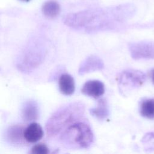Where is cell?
<instances>
[{
  "label": "cell",
  "instance_id": "1",
  "mask_svg": "<svg viewBox=\"0 0 154 154\" xmlns=\"http://www.w3.org/2000/svg\"><path fill=\"white\" fill-rule=\"evenodd\" d=\"M85 111L84 105L75 102L64 105L55 111L48 119L46 130L49 137L61 134L70 125L80 120Z\"/></svg>",
  "mask_w": 154,
  "mask_h": 154
},
{
  "label": "cell",
  "instance_id": "2",
  "mask_svg": "<svg viewBox=\"0 0 154 154\" xmlns=\"http://www.w3.org/2000/svg\"><path fill=\"white\" fill-rule=\"evenodd\" d=\"M60 139L67 147L85 149L93 143L94 135L90 126L85 122L79 120L65 129L61 133Z\"/></svg>",
  "mask_w": 154,
  "mask_h": 154
},
{
  "label": "cell",
  "instance_id": "3",
  "mask_svg": "<svg viewBox=\"0 0 154 154\" xmlns=\"http://www.w3.org/2000/svg\"><path fill=\"white\" fill-rule=\"evenodd\" d=\"M46 54V47L42 41H31L19 54L17 67L22 72H30L42 63Z\"/></svg>",
  "mask_w": 154,
  "mask_h": 154
},
{
  "label": "cell",
  "instance_id": "4",
  "mask_svg": "<svg viewBox=\"0 0 154 154\" xmlns=\"http://www.w3.org/2000/svg\"><path fill=\"white\" fill-rule=\"evenodd\" d=\"M144 80V75L137 70H126L119 77L118 82L123 87H135L141 85Z\"/></svg>",
  "mask_w": 154,
  "mask_h": 154
},
{
  "label": "cell",
  "instance_id": "5",
  "mask_svg": "<svg viewBox=\"0 0 154 154\" xmlns=\"http://www.w3.org/2000/svg\"><path fill=\"white\" fill-rule=\"evenodd\" d=\"M129 51L135 59L154 57V45L151 43H135L129 45Z\"/></svg>",
  "mask_w": 154,
  "mask_h": 154
},
{
  "label": "cell",
  "instance_id": "6",
  "mask_svg": "<svg viewBox=\"0 0 154 154\" xmlns=\"http://www.w3.org/2000/svg\"><path fill=\"white\" fill-rule=\"evenodd\" d=\"M104 67V63L102 60L96 55H90L83 60L78 69L79 75L93 72L96 70H100Z\"/></svg>",
  "mask_w": 154,
  "mask_h": 154
},
{
  "label": "cell",
  "instance_id": "7",
  "mask_svg": "<svg viewBox=\"0 0 154 154\" xmlns=\"http://www.w3.org/2000/svg\"><path fill=\"white\" fill-rule=\"evenodd\" d=\"M81 92L89 97L99 98L105 92L104 84L98 80H90L86 82L81 89Z\"/></svg>",
  "mask_w": 154,
  "mask_h": 154
},
{
  "label": "cell",
  "instance_id": "8",
  "mask_svg": "<svg viewBox=\"0 0 154 154\" xmlns=\"http://www.w3.org/2000/svg\"><path fill=\"white\" fill-rule=\"evenodd\" d=\"M25 128L21 125L10 126L6 131L7 140L13 144H22L26 141L24 137Z\"/></svg>",
  "mask_w": 154,
  "mask_h": 154
},
{
  "label": "cell",
  "instance_id": "9",
  "mask_svg": "<svg viewBox=\"0 0 154 154\" xmlns=\"http://www.w3.org/2000/svg\"><path fill=\"white\" fill-rule=\"evenodd\" d=\"M43 136V131L41 126L35 122L30 123L24 130V137L28 143H35Z\"/></svg>",
  "mask_w": 154,
  "mask_h": 154
},
{
  "label": "cell",
  "instance_id": "10",
  "mask_svg": "<svg viewBox=\"0 0 154 154\" xmlns=\"http://www.w3.org/2000/svg\"><path fill=\"white\" fill-rule=\"evenodd\" d=\"M22 117L26 122H31L38 119L39 115L37 103L34 100H29L25 103L22 109Z\"/></svg>",
  "mask_w": 154,
  "mask_h": 154
},
{
  "label": "cell",
  "instance_id": "11",
  "mask_svg": "<svg viewBox=\"0 0 154 154\" xmlns=\"http://www.w3.org/2000/svg\"><path fill=\"white\" fill-rule=\"evenodd\" d=\"M58 84L60 91L64 95L70 96L75 91V81L73 77L69 74L61 75L59 79Z\"/></svg>",
  "mask_w": 154,
  "mask_h": 154
},
{
  "label": "cell",
  "instance_id": "12",
  "mask_svg": "<svg viewBox=\"0 0 154 154\" xmlns=\"http://www.w3.org/2000/svg\"><path fill=\"white\" fill-rule=\"evenodd\" d=\"M90 114L99 120H104L109 115L107 102L105 99H100L96 107L90 110Z\"/></svg>",
  "mask_w": 154,
  "mask_h": 154
},
{
  "label": "cell",
  "instance_id": "13",
  "mask_svg": "<svg viewBox=\"0 0 154 154\" xmlns=\"http://www.w3.org/2000/svg\"><path fill=\"white\" fill-rule=\"evenodd\" d=\"M60 7L58 2L55 1H48L42 6V11L44 15L49 18L55 17L60 13Z\"/></svg>",
  "mask_w": 154,
  "mask_h": 154
},
{
  "label": "cell",
  "instance_id": "14",
  "mask_svg": "<svg viewBox=\"0 0 154 154\" xmlns=\"http://www.w3.org/2000/svg\"><path fill=\"white\" fill-rule=\"evenodd\" d=\"M141 114L148 119H154V99L144 100L140 106Z\"/></svg>",
  "mask_w": 154,
  "mask_h": 154
},
{
  "label": "cell",
  "instance_id": "15",
  "mask_svg": "<svg viewBox=\"0 0 154 154\" xmlns=\"http://www.w3.org/2000/svg\"><path fill=\"white\" fill-rule=\"evenodd\" d=\"M49 152L48 147L45 144H37L32 147L31 150V153L46 154Z\"/></svg>",
  "mask_w": 154,
  "mask_h": 154
},
{
  "label": "cell",
  "instance_id": "16",
  "mask_svg": "<svg viewBox=\"0 0 154 154\" xmlns=\"http://www.w3.org/2000/svg\"><path fill=\"white\" fill-rule=\"evenodd\" d=\"M152 81L154 84V70H153L152 73Z\"/></svg>",
  "mask_w": 154,
  "mask_h": 154
},
{
  "label": "cell",
  "instance_id": "17",
  "mask_svg": "<svg viewBox=\"0 0 154 154\" xmlns=\"http://www.w3.org/2000/svg\"><path fill=\"white\" fill-rule=\"evenodd\" d=\"M20 1H24V2H28V1H29L30 0H20Z\"/></svg>",
  "mask_w": 154,
  "mask_h": 154
}]
</instances>
